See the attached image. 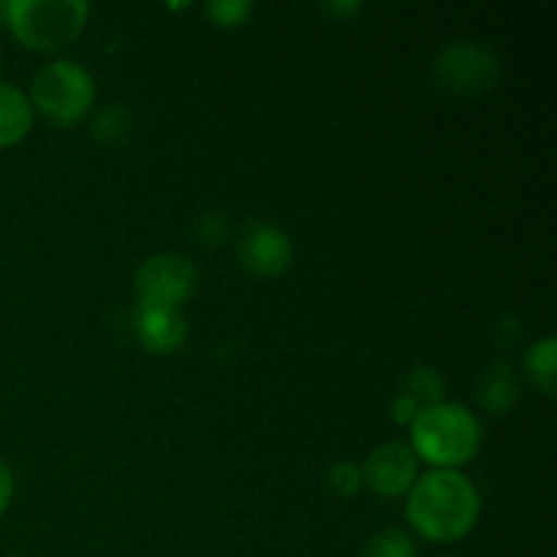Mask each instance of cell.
<instances>
[{"label": "cell", "instance_id": "cell-10", "mask_svg": "<svg viewBox=\"0 0 557 557\" xmlns=\"http://www.w3.org/2000/svg\"><path fill=\"white\" fill-rule=\"evenodd\" d=\"M136 337L147 351L169 354L177 351L188 337V321H185L183 310L174 308H145L139 305L134 319Z\"/></svg>", "mask_w": 557, "mask_h": 557}, {"label": "cell", "instance_id": "cell-9", "mask_svg": "<svg viewBox=\"0 0 557 557\" xmlns=\"http://www.w3.org/2000/svg\"><path fill=\"white\" fill-rule=\"evenodd\" d=\"M444 395L446 381L444 375H441V370L433 368V364H417V368L408 370L400 389L392 397V419H395L397 424H408V428H411V422L424 411V408L444 403Z\"/></svg>", "mask_w": 557, "mask_h": 557}, {"label": "cell", "instance_id": "cell-1", "mask_svg": "<svg viewBox=\"0 0 557 557\" xmlns=\"http://www.w3.org/2000/svg\"><path fill=\"white\" fill-rule=\"evenodd\" d=\"M482 498L466 473L435 468L408 490L406 515L419 536L430 542H455L476 528Z\"/></svg>", "mask_w": 557, "mask_h": 557}, {"label": "cell", "instance_id": "cell-6", "mask_svg": "<svg viewBox=\"0 0 557 557\" xmlns=\"http://www.w3.org/2000/svg\"><path fill=\"white\" fill-rule=\"evenodd\" d=\"M433 74L446 90L479 96L495 87L500 76V60L482 41H451L435 54Z\"/></svg>", "mask_w": 557, "mask_h": 557}, {"label": "cell", "instance_id": "cell-18", "mask_svg": "<svg viewBox=\"0 0 557 557\" xmlns=\"http://www.w3.org/2000/svg\"><path fill=\"white\" fill-rule=\"evenodd\" d=\"M194 234H196V239L205 245L223 243V237H226V218L215 210L199 212L194 221Z\"/></svg>", "mask_w": 557, "mask_h": 557}, {"label": "cell", "instance_id": "cell-7", "mask_svg": "<svg viewBox=\"0 0 557 557\" xmlns=\"http://www.w3.org/2000/svg\"><path fill=\"white\" fill-rule=\"evenodd\" d=\"M362 479L384 498H400L419 479L417 451L403 441H386L368 455Z\"/></svg>", "mask_w": 557, "mask_h": 557}, {"label": "cell", "instance_id": "cell-17", "mask_svg": "<svg viewBox=\"0 0 557 557\" xmlns=\"http://www.w3.org/2000/svg\"><path fill=\"white\" fill-rule=\"evenodd\" d=\"M205 11L218 25L234 27L248 20V14L253 11V3L250 0H215V3H207Z\"/></svg>", "mask_w": 557, "mask_h": 557}, {"label": "cell", "instance_id": "cell-2", "mask_svg": "<svg viewBox=\"0 0 557 557\" xmlns=\"http://www.w3.org/2000/svg\"><path fill=\"white\" fill-rule=\"evenodd\" d=\"M411 449L438 468H457L482 446V424L462 403H438L411 422Z\"/></svg>", "mask_w": 557, "mask_h": 557}, {"label": "cell", "instance_id": "cell-14", "mask_svg": "<svg viewBox=\"0 0 557 557\" xmlns=\"http://www.w3.org/2000/svg\"><path fill=\"white\" fill-rule=\"evenodd\" d=\"M131 128H134V120H131V112L120 103H109V107H101L92 117V139L101 141V145H120L123 139H128Z\"/></svg>", "mask_w": 557, "mask_h": 557}, {"label": "cell", "instance_id": "cell-15", "mask_svg": "<svg viewBox=\"0 0 557 557\" xmlns=\"http://www.w3.org/2000/svg\"><path fill=\"white\" fill-rule=\"evenodd\" d=\"M364 557H417V544L400 528H386L368 539Z\"/></svg>", "mask_w": 557, "mask_h": 557}, {"label": "cell", "instance_id": "cell-16", "mask_svg": "<svg viewBox=\"0 0 557 557\" xmlns=\"http://www.w3.org/2000/svg\"><path fill=\"white\" fill-rule=\"evenodd\" d=\"M362 468L354 460H335L326 468V487L337 498H354L362 490Z\"/></svg>", "mask_w": 557, "mask_h": 557}, {"label": "cell", "instance_id": "cell-11", "mask_svg": "<svg viewBox=\"0 0 557 557\" xmlns=\"http://www.w3.org/2000/svg\"><path fill=\"white\" fill-rule=\"evenodd\" d=\"M476 400L484 411L506 413L520 400V379L509 362H490L476 381Z\"/></svg>", "mask_w": 557, "mask_h": 557}, {"label": "cell", "instance_id": "cell-8", "mask_svg": "<svg viewBox=\"0 0 557 557\" xmlns=\"http://www.w3.org/2000/svg\"><path fill=\"white\" fill-rule=\"evenodd\" d=\"M239 261L245 270L256 272V275H281L292 267L294 261V243L281 226L267 221H253L245 226L243 237L237 245Z\"/></svg>", "mask_w": 557, "mask_h": 557}, {"label": "cell", "instance_id": "cell-19", "mask_svg": "<svg viewBox=\"0 0 557 557\" xmlns=\"http://www.w3.org/2000/svg\"><path fill=\"white\" fill-rule=\"evenodd\" d=\"M11 495H14V476H11V468L0 460V515L9 509Z\"/></svg>", "mask_w": 557, "mask_h": 557}, {"label": "cell", "instance_id": "cell-3", "mask_svg": "<svg viewBox=\"0 0 557 557\" xmlns=\"http://www.w3.org/2000/svg\"><path fill=\"white\" fill-rule=\"evenodd\" d=\"M90 5L85 0H11L5 20L11 33L38 52H54L74 41L87 25Z\"/></svg>", "mask_w": 557, "mask_h": 557}, {"label": "cell", "instance_id": "cell-4", "mask_svg": "<svg viewBox=\"0 0 557 557\" xmlns=\"http://www.w3.org/2000/svg\"><path fill=\"white\" fill-rule=\"evenodd\" d=\"M96 101V79L82 63L58 58L44 63L33 74L30 103L33 109L58 125H71L85 117Z\"/></svg>", "mask_w": 557, "mask_h": 557}, {"label": "cell", "instance_id": "cell-12", "mask_svg": "<svg viewBox=\"0 0 557 557\" xmlns=\"http://www.w3.org/2000/svg\"><path fill=\"white\" fill-rule=\"evenodd\" d=\"M33 103L20 87L0 82V147L25 139L33 125Z\"/></svg>", "mask_w": 557, "mask_h": 557}, {"label": "cell", "instance_id": "cell-13", "mask_svg": "<svg viewBox=\"0 0 557 557\" xmlns=\"http://www.w3.org/2000/svg\"><path fill=\"white\" fill-rule=\"evenodd\" d=\"M557 341L553 335L533 343L525 354V373L544 395H553L557 381Z\"/></svg>", "mask_w": 557, "mask_h": 557}, {"label": "cell", "instance_id": "cell-20", "mask_svg": "<svg viewBox=\"0 0 557 557\" xmlns=\"http://www.w3.org/2000/svg\"><path fill=\"white\" fill-rule=\"evenodd\" d=\"M324 9L332 11V14H337V16H348V14H354V11H359V3H326Z\"/></svg>", "mask_w": 557, "mask_h": 557}, {"label": "cell", "instance_id": "cell-5", "mask_svg": "<svg viewBox=\"0 0 557 557\" xmlns=\"http://www.w3.org/2000/svg\"><path fill=\"white\" fill-rule=\"evenodd\" d=\"M199 286V270L194 261L177 250H161L152 253L136 267L134 294L145 308H174L194 297Z\"/></svg>", "mask_w": 557, "mask_h": 557}]
</instances>
